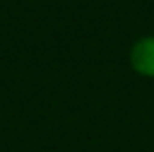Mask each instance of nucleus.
I'll return each instance as SVG.
<instances>
[{
  "label": "nucleus",
  "mask_w": 154,
  "mask_h": 152,
  "mask_svg": "<svg viewBox=\"0 0 154 152\" xmlns=\"http://www.w3.org/2000/svg\"><path fill=\"white\" fill-rule=\"evenodd\" d=\"M131 66L143 77H154V36L138 39L131 48Z\"/></svg>",
  "instance_id": "obj_1"
}]
</instances>
